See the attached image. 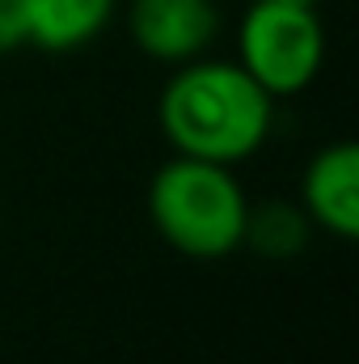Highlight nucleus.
<instances>
[{"instance_id":"f03ea898","label":"nucleus","mask_w":359,"mask_h":364,"mask_svg":"<svg viewBox=\"0 0 359 364\" xmlns=\"http://www.w3.org/2000/svg\"><path fill=\"white\" fill-rule=\"evenodd\" d=\"M148 220L178 255L216 263L245 246L250 199L233 166L174 153L148 182Z\"/></svg>"},{"instance_id":"1a4fd4ad","label":"nucleus","mask_w":359,"mask_h":364,"mask_svg":"<svg viewBox=\"0 0 359 364\" xmlns=\"http://www.w3.org/2000/svg\"><path fill=\"white\" fill-rule=\"evenodd\" d=\"M283 4H304V9H317L321 0H283Z\"/></svg>"},{"instance_id":"f257e3e1","label":"nucleus","mask_w":359,"mask_h":364,"mask_svg":"<svg viewBox=\"0 0 359 364\" xmlns=\"http://www.w3.org/2000/svg\"><path fill=\"white\" fill-rule=\"evenodd\" d=\"M157 123L182 157L237 166L267 144L275 127L270 97L237 60H186L157 97Z\"/></svg>"},{"instance_id":"6e6552de","label":"nucleus","mask_w":359,"mask_h":364,"mask_svg":"<svg viewBox=\"0 0 359 364\" xmlns=\"http://www.w3.org/2000/svg\"><path fill=\"white\" fill-rule=\"evenodd\" d=\"M21 47H30L26 9H21V0H0V55H13Z\"/></svg>"},{"instance_id":"7ed1b4c3","label":"nucleus","mask_w":359,"mask_h":364,"mask_svg":"<svg viewBox=\"0 0 359 364\" xmlns=\"http://www.w3.org/2000/svg\"><path fill=\"white\" fill-rule=\"evenodd\" d=\"M237 64L270 93H304L326 64V26L317 9L254 0L237 21Z\"/></svg>"},{"instance_id":"423d86ee","label":"nucleus","mask_w":359,"mask_h":364,"mask_svg":"<svg viewBox=\"0 0 359 364\" xmlns=\"http://www.w3.org/2000/svg\"><path fill=\"white\" fill-rule=\"evenodd\" d=\"M30 47L38 51H81L110 26L118 0H21Z\"/></svg>"},{"instance_id":"20e7f679","label":"nucleus","mask_w":359,"mask_h":364,"mask_svg":"<svg viewBox=\"0 0 359 364\" xmlns=\"http://www.w3.org/2000/svg\"><path fill=\"white\" fill-rule=\"evenodd\" d=\"M127 30L140 55L178 68L211 51L220 34V9L216 0H131Z\"/></svg>"},{"instance_id":"0eeeda50","label":"nucleus","mask_w":359,"mask_h":364,"mask_svg":"<svg viewBox=\"0 0 359 364\" xmlns=\"http://www.w3.org/2000/svg\"><path fill=\"white\" fill-rule=\"evenodd\" d=\"M245 242L267 255V259H287V255H300L304 242H309V216L300 212V203H263V208H250V220H245Z\"/></svg>"},{"instance_id":"39448f33","label":"nucleus","mask_w":359,"mask_h":364,"mask_svg":"<svg viewBox=\"0 0 359 364\" xmlns=\"http://www.w3.org/2000/svg\"><path fill=\"white\" fill-rule=\"evenodd\" d=\"M300 212L309 225L338 242L359 237V149L355 140H334L317 149L300 178Z\"/></svg>"}]
</instances>
